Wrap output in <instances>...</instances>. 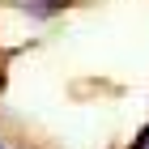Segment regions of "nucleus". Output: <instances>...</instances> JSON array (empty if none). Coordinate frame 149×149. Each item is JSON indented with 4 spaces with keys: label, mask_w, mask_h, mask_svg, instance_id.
Returning a JSON list of instances; mask_svg holds the SVG:
<instances>
[{
    "label": "nucleus",
    "mask_w": 149,
    "mask_h": 149,
    "mask_svg": "<svg viewBox=\"0 0 149 149\" xmlns=\"http://www.w3.org/2000/svg\"><path fill=\"white\" fill-rule=\"evenodd\" d=\"M13 9H26V13H34V17H51V13H60L68 0H9Z\"/></svg>",
    "instance_id": "f257e3e1"
},
{
    "label": "nucleus",
    "mask_w": 149,
    "mask_h": 149,
    "mask_svg": "<svg viewBox=\"0 0 149 149\" xmlns=\"http://www.w3.org/2000/svg\"><path fill=\"white\" fill-rule=\"evenodd\" d=\"M132 149H149V128H141V136H132Z\"/></svg>",
    "instance_id": "f03ea898"
}]
</instances>
